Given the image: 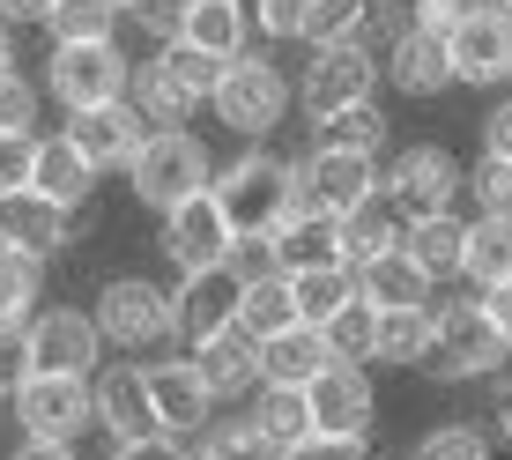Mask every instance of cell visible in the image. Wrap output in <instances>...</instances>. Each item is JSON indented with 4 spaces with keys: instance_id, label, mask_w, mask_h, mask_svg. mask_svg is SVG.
<instances>
[{
    "instance_id": "816d5d0a",
    "label": "cell",
    "mask_w": 512,
    "mask_h": 460,
    "mask_svg": "<svg viewBox=\"0 0 512 460\" xmlns=\"http://www.w3.org/2000/svg\"><path fill=\"white\" fill-rule=\"evenodd\" d=\"M461 15H468V0H416L409 23L431 30V38H453V30H461Z\"/></svg>"
},
{
    "instance_id": "7402d4cb",
    "label": "cell",
    "mask_w": 512,
    "mask_h": 460,
    "mask_svg": "<svg viewBox=\"0 0 512 460\" xmlns=\"http://www.w3.org/2000/svg\"><path fill=\"white\" fill-rule=\"evenodd\" d=\"M327 260H349L342 216H334V208H290V216L275 223V268L297 275V268H327Z\"/></svg>"
},
{
    "instance_id": "277c9868",
    "label": "cell",
    "mask_w": 512,
    "mask_h": 460,
    "mask_svg": "<svg viewBox=\"0 0 512 460\" xmlns=\"http://www.w3.org/2000/svg\"><path fill=\"white\" fill-rule=\"evenodd\" d=\"M97 327L112 349H127V357H141V349H164L171 334H179V297L164 290V282L149 275H112L97 290Z\"/></svg>"
},
{
    "instance_id": "8fae6325",
    "label": "cell",
    "mask_w": 512,
    "mask_h": 460,
    "mask_svg": "<svg viewBox=\"0 0 512 460\" xmlns=\"http://www.w3.org/2000/svg\"><path fill=\"white\" fill-rule=\"evenodd\" d=\"M453 52V82H468V90H505L512 82V8L505 0H475L461 15V30L446 38Z\"/></svg>"
},
{
    "instance_id": "44dd1931",
    "label": "cell",
    "mask_w": 512,
    "mask_h": 460,
    "mask_svg": "<svg viewBox=\"0 0 512 460\" xmlns=\"http://www.w3.org/2000/svg\"><path fill=\"white\" fill-rule=\"evenodd\" d=\"M386 82H394L401 97H446L453 90V52L446 38H431V30H394L386 38Z\"/></svg>"
},
{
    "instance_id": "c3c4849f",
    "label": "cell",
    "mask_w": 512,
    "mask_h": 460,
    "mask_svg": "<svg viewBox=\"0 0 512 460\" xmlns=\"http://www.w3.org/2000/svg\"><path fill=\"white\" fill-rule=\"evenodd\" d=\"M23 379H30V342H23V327H0V401H15Z\"/></svg>"
},
{
    "instance_id": "7a4b0ae2",
    "label": "cell",
    "mask_w": 512,
    "mask_h": 460,
    "mask_svg": "<svg viewBox=\"0 0 512 460\" xmlns=\"http://www.w3.org/2000/svg\"><path fill=\"white\" fill-rule=\"evenodd\" d=\"M216 171H223V164L208 156L201 134H186V127H149V141H141L134 164H127V186H134L141 208L171 216L179 201H193V193L216 186Z\"/></svg>"
},
{
    "instance_id": "6125c7cd",
    "label": "cell",
    "mask_w": 512,
    "mask_h": 460,
    "mask_svg": "<svg viewBox=\"0 0 512 460\" xmlns=\"http://www.w3.org/2000/svg\"><path fill=\"white\" fill-rule=\"evenodd\" d=\"M119 8H134V0H119Z\"/></svg>"
},
{
    "instance_id": "94428289",
    "label": "cell",
    "mask_w": 512,
    "mask_h": 460,
    "mask_svg": "<svg viewBox=\"0 0 512 460\" xmlns=\"http://www.w3.org/2000/svg\"><path fill=\"white\" fill-rule=\"evenodd\" d=\"M238 8H245V15H260V0H238Z\"/></svg>"
},
{
    "instance_id": "603a6c76",
    "label": "cell",
    "mask_w": 512,
    "mask_h": 460,
    "mask_svg": "<svg viewBox=\"0 0 512 460\" xmlns=\"http://www.w3.org/2000/svg\"><path fill=\"white\" fill-rule=\"evenodd\" d=\"M431 268L409 253V245H394V253H379V260H357V297L364 305H379V312H394V305H431Z\"/></svg>"
},
{
    "instance_id": "ac0fdd59",
    "label": "cell",
    "mask_w": 512,
    "mask_h": 460,
    "mask_svg": "<svg viewBox=\"0 0 512 460\" xmlns=\"http://www.w3.org/2000/svg\"><path fill=\"white\" fill-rule=\"evenodd\" d=\"M305 394H312V423H320V431H342V438H364V431H372V416H379L372 371H364V364H342V357H334L320 379L305 386Z\"/></svg>"
},
{
    "instance_id": "bcb514c9",
    "label": "cell",
    "mask_w": 512,
    "mask_h": 460,
    "mask_svg": "<svg viewBox=\"0 0 512 460\" xmlns=\"http://www.w3.org/2000/svg\"><path fill=\"white\" fill-rule=\"evenodd\" d=\"M282 460H372V446H364V438H342V431H312V438H297Z\"/></svg>"
},
{
    "instance_id": "f5cc1de1",
    "label": "cell",
    "mask_w": 512,
    "mask_h": 460,
    "mask_svg": "<svg viewBox=\"0 0 512 460\" xmlns=\"http://www.w3.org/2000/svg\"><path fill=\"white\" fill-rule=\"evenodd\" d=\"M483 149H490V156H505V164H512V97H505L498 112L483 119Z\"/></svg>"
},
{
    "instance_id": "5bb4252c",
    "label": "cell",
    "mask_w": 512,
    "mask_h": 460,
    "mask_svg": "<svg viewBox=\"0 0 512 460\" xmlns=\"http://www.w3.org/2000/svg\"><path fill=\"white\" fill-rule=\"evenodd\" d=\"M141 371H149V401H156V423H164V431L201 438L208 423H216V394H208L193 349H186V357H156V364H141Z\"/></svg>"
},
{
    "instance_id": "5b68a950",
    "label": "cell",
    "mask_w": 512,
    "mask_h": 460,
    "mask_svg": "<svg viewBox=\"0 0 512 460\" xmlns=\"http://www.w3.org/2000/svg\"><path fill=\"white\" fill-rule=\"evenodd\" d=\"M379 75H386V60L364 38H342V45H312V60L297 67V104L312 112V127L334 112H349V104H364V97H379Z\"/></svg>"
},
{
    "instance_id": "f35d334b",
    "label": "cell",
    "mask_w": 512,
    "mask_h": 460,
    "mask_svg": "<svg viewBox=\"0 0 512 460\" xmlns=\"http://www.w3.org/2000/svg\"><path fill=\"white\" fill-rule=\"evenodd\" d=\"M201 446L216 453V460H282L275 446H268V431H260L253 416H216L201 431Z\"/></svg>"
},
{
    "instance_id": "4316f807",
    "label": "cell",
    "mask_w": 512,
    "mask_h": 460,
    "mask_svg": "<svg viewBox=\"0 0 512 460\" xmlns=\"http://www.w3.org/2000/svg\"><path fill=\"white\" fill-rule=\"evenodd\" d=\"M127 97H134V112L149 119V127H186V119L201 112V97H193L186 82H179V75L164 67V52L134 67V90H127Z\"/></svg>"
},
{
    "instance_id": "484cf974",
    "label": "cell",
    "mask_w": 512,
    "mask_h": 460,
    "mask_svg": "<svg viewBox=\"0 0 512 460\" xmlns=\"http://www.w3.org/2000/svg\"><path fill=\"white\" fill-rule=\"evenodd\" d=\"M30 186L52 193L60 208H82L97 186V164L75 149V134H38V171H30Z\"/></svg>"
},
{
    "instance_id": "d4e9b609",
    "label": "cell",
    "mask_w": 512,
    "mask_h": 460,
    "mask_svg": "<svg viewBox=\"0 0 512 460\" xmlns=\"http://www.w3.org/2000/svg\"><path fill=\"white\" fill-rule=\"evenodd\" d=\"M409 238V216H401V201L394 193H364L357 208H342V245H349V260H379V253H394V245Z\"/></svg>"
},
{
    "instance_id": "7bdbcfd3",
    "label": "cell",
    "mask_w": 512,
    "mask_h": 460,
    "mask_svg": "<svg viewBox=\"0 0 512 460\" xmlns=\"http://www.w3.org/2000/svg\"><path fill=\"white\" fill-rule=\"evenodd\" d=\"M38 104H45V90L23 75V67H8V75H0V127L38 134Z\"/></svg>"
},
{
    "instance_id": "d6986e66",
    "label": "cell",
    "mask_w": 512,
    "mask_h": 460,
    "mask_svg": "<svg viewBox=\"0 0 512 460\" xmlns=\"http://www.w3.org/2000/svg\"><path fill=\"white\" fill-rule=\"evenodd\" d=\"M97 431L112 438V446L164 431V423H156V401H149V371H141V364H112V371H97Z\"/></svg>"
},
{
    "instance_id": "8d00e7d4",
    "label": "cell",
    "mask_w": 512,
    "mask_h": 460,
    "mask_svg": "<svg viewBox=\"0 0 512 460\" xmlns=\"http://www.w3.org/2000/svg\"><path fill=\"white\" fill-rule=\"evenodd\" d=\"M320 334H327V349L342 364H372L379 357V305H364V297H357V305H342Z\"/></svg>"
},
{
    "instance_id": "ba28073f",
    "label": "cell",
    "mask_w": 512,
    "mask_h": 460,
    "mask_svg": "<svg viewBox=\"0 0 512 460\" xmlns=\"http://www.w3.org/2000/svg\"><path fill=\"white\" fill-rule=\"evenodd\" d=\"M134 90V60L119 52V38L97 45H52L45 60V97H60L67 112H90V104H112Z\"/></svg>"
},
{
    "instance_id": "ab89813d",
    "label": "cell",
    "mask_w": 512,
    "mask_h": 460,
    "mask_svg": "<svg viewBox=\"0 0 512 460\" xmlns=\"http://www.w3.org/2000/svg\"><path fill=\"white\" fill-rule=\"evenodd\" d=\"M468 201L475 216H512V164L483 149V164H468Z\"/></svg>"
},
{
    "instance_id": "e7e4bbea",
    "label": "cell",
    "mask_w": 512,
    "mask_h": 460,
    "mask_svg": "<svg viewBox=\"0 0 512 460\" xmlns=\"http://www.w3.org/2000/svg\"><path fill=\"white\" fill-rule=\"evenodd\" d=\"M505 8H512V0H505Z\"/></svg>"
},
{
    "instance_id": "f907efd6",
    "label": "cell",
    "mask_w": 512,
    "mask_h": 460,
    "mask_svg": "<svg viewBox=\"0 0 512 460\" xmlns=\"http://www.w3.org/2000/svg\"><path fill=\"white\" fill-rule=\"evenodd\" d=\"M193 446L179 431H149V438H127V446H112V460H186Z\"/></svg>"
},
{
    "instance_id": "91938a15",
    "label": "cell",
    "mask_w": 512,
    "mask_h": 460,
    "mask_svg": "<svg viewBox=\"0 0 512 460\" xmlns=\"http://www.w3.org/2000/svg\"><path fill=\"white\" fill-rule=\"evenodd\" d=\"M186 460H216V453H208V446H193V453H186Z\"/></svg>"
},
{
    "instance_id": "4dcf8cb0",
    "label": "cell",
    "mask_w": 512,
    "mask_h": 460,
    "mask_svg": "<svg viewBox=\"0 0 512 460\" xmlns=\"http://www.w3.org/2000/svg\"><path fill=\"white\" fill-rule=\"evenodd\" d=\"M253 423L268 431V446H275V453H290L297 438H312V431H320V423H312V394H305V386H260Z\"/></svg>"
},
{
    "instance_id": "836d02e7",
    "label": "cell",
    "mask_w": 512,
    "mask_h": 460,
    "mask_svg": "<svg viewBox=\"0 0 512 460\" xmlns=\"http://www.w3.org/2000/svg\"><path fill=\"white\" fill-rule=\"evenodd\" d=\"M245 30H253V15H245L238 0H193V15H186V45L216 52V60L245 52Z\"/></svg>"
},
{
    "instance_id": "52a82bcc",
    "label": "cell",
    "mask_w": 512,
    "mask_h": 460,
    "mask_svg": "<svg viewBox=\"0 0 512 460\" xmlns=\"http://www.w3.org/2000/svg\"><path fill=\"white\" fill-rule=\"evenodd\" d=\"M15 423H23V438H60V446H75L97 423V379H82V371H30V379L15 386Z\"/></svg>"
},
{
    "instance_id": "b9f144b4",
    "label": "cell",
    "mask_w": 512,
    "mask_h": 460,
    "mask_svg": "<svg viewBox=\"0 0 512 460\" xmlns=\"http://www.w3.org/2000/svg\"><path fill=\"white\" fill-rule=\"evenodd\" d=\"M409 460H490V438L475 431V423H438V431L416 438Z\"/></svg>"
},
{
    "instance_id": "9c48e42d",
    "label": "cell",
    "mask_w": 512,
    "mask_h": 460,
    "mask_svg": "<svg viewBox=\"0 0 512 460\" xmlns=\"http://www.w3.org/2000/svg\"><path fill=\"white\" fill-rule=\"evenodd\" d=\"M386 193L401 201V216H446L468 193V164L446 141H409V149L386 156Z\"/></svg>"
},
{
    "instance_id": "f6af8a7d",
    "label": "cell",
    "mask_w": 512,
    "mask_h": 460,
    "mask_svg": "<svg viewBox=\"0 0 512 460\" xmlns=\"http://www.w3.org/2000/svg\"><path fill=\"white\" fill-rule=\"evenodd\" d=\"M134 23L149 30L156 45H171V38H186V15H193V0H134Z\"/></svg>"
},
{
    "instance_id": "f1b7e54d",
    "label": "cell",
    "mask_w": 512,
    "mask_h": 460,
    "mask_svg": "<svg viewBox=\"0 0 512 460\" xmlns=\"http://www.w3.org/2000/svg\"><path fill=\"white\" fill-rule=\"evenodd\" d=\"M45 305V260L23 245H0V327H30Z\"/></svg>"
},
{
    "instance_id": "7dc6e473",
    "label": "cell",
    "mask_w": 512,
    "mask_h": 460,
    "mask_svg": "<svg viewBox=\"0 0 512 460\" xmlns=\"http://www.w3.org/2000/svg\"><path fill=\"white\" fill-rule=\"evenodd\" d=\"M260 38H305V23H312V0H260Z\"/></svg>"
},
{
    "instance_id": "8992f818",
    "label": "cell",
    "mask_w": 512,
    "mask_h": 460,
    "mask_svg": "<svg viewBox=\"0 0 512 460\" xmlns=\"http://www.w3.org/2000/svg\"><path fill=\"white\" fill-rule=\"evenodd\" d=\"M216 201L231 208L238 230H275L297 208V164H282V156H268L253 141L245 156H231V164L216 171Z\"/></svg>"
},
{
    "instance_id": "7c38bea8",
    "label": "cell",
    "mask_w": 512,
    "mask_h": 460,
    "mask_svg": "<svg viewBox=\"0 0 512 460\" xmlns=\"http://www.w3.org/2000/svg\"><path fill=\"white\" fill-rule=\"evenodd\" d=\"M231 245H238V223H231V208L216 201V186L193 193V201H179V208L164 216V260H171L179 275L223 268V260H231Z\"/></svg>"
},
{
    "instance_id": "11a10c76",
    "label": "cell",
    "mask_w": 512,
    "mask_h": 460,
    "mask_svg": "<svg viewBox=\"0 0 512 460\" xmlns=\"http://www.w3.org/2000/svg\"><path fill=\"white\" fill-rule=\"evenodd\" d=\"M52 8H60V0H0V15H8V23H45Z\"/></svg>"
},
{
    "instance_id": "681fc988",
    "label": "cell",
    "mask_w": 512,
    "mask_h": 460,
    "mask_svg": "<svg viewBox=\"0 0 512 460\" xmlns=\"http://www.w3.org/2000/svg\"><path fill=\"white\" fill-rule=\"evenodd\" d=\"M231 268H238L245 282H253V275H268V268H275V230H238Z\"/></svg>"
},
{
    "instance_id": "d6a6232c",
    "label": "cell",
    "mask_w": 512,
    "mask_h": 460,
    "mask_svg": "<svg viewBox=\"0 0 512 460\" xmlns=\"http://www.w3.org/2000/svg\"><path fill=\"white\" fill-rule=\"evenodd\" d=\"M461 275L475 290H490V282H512V216H475L468 223V260Z\"/></svg>"
},
{
    "instance_id": "e575fe53",
    "label": "cell",
    "mask_w": 512,
    "mask_h": 460,
    "mask_svg": "<svg viewBox=\"0 0 512 460\" xmlns=\"http://www.w3.org/2000/svg\"><path fill=\"white\" fill-rule=\"evenodd\" d=\"M119 23H127V8H119V0H60V8L45 15L52 45H97V38H119Z\"/></svg>"
},
{
    "instance_id": "60d3db41",
    "label": "cell",
    "mask_w": 512,
    "mask_h": 460,
    "mask_svg": "<svg viewBox=\"0 0 512 460\" xmlns=\"http://www.w3.org/2000/svg\"><path fill=\"white\" fill-rule=\"evenodd\" d=\"M372 0H312V23H305V45H342L364 30Z\"/></svg>"
},
{
    "instance_id": "9a60e30c",
    "label": "cell",
    "mask_w": 512,
    "mask_h": 460,
    "mask_svg": "<svg viewBox=\"0 0 512 460\" xmlns=\"http://www.w3.org/2000/svg\"><path fill=\"white\" fill-rule=\"evenodd\" d=\"M179 342H208V334L238 327V305H245V275L223 260V268H201V275H179Z\"/></svg>"
},
{
    "instance_id": "4fadbf2b",
    "label": "cell",
    "mask_w": 512,
    "mask_h": 460,
    "mask_svg": "<svg viewBox=\"0 0 512 460\" xmlns=\"http://www.w3.org/2000/svg\"><path fill=\"white\" fill-rule=\"evenodd\" d=\"M23 342H30V371H82V379H97L104 349H112L97 312H75V305H45L23 327Z\"/></svg>"
},
{
    "instance_id": "e0dca14e",
    "label": "cell",
    "mask_w": 512,
    "mask_h": 460,
    "mask_svg": "<svg viewBox=\"0 0 512 460\" xmlns=\"http://www.w3.org/2000/svg\"><path fill=\"white\" fill-rule=\"evenodd\" d=\"M0 245H23V253H67L75 245V208H60L52 193L23 186V193H0Z\"/></svg>"
},
{
    "instance_id": "83f0119b",
    "label": "cell",
    "mask_w": 512,
    "mask_h": 460,
    "mask_svg": "<svg viewBox=\"0 0 512 460\" xmlns=\"http://www.w3.org/2000/svg\"><path fill=\"white\" fill-rule=\"evenodd\" d=\"M290 290H297V320H312V327H327L342 305H357V260H327V268H297L290 275Z\"/></svg>"
},
{
    "instance_id": "1f68e13d",
    "label": "cell",
    "mask_w": 512,
    "mask_h": 460,
    "mask_svg": "<svg viewBox=\"0 0 512 460\" xmlns=\"http://www.w3.org/2000/svg\"><path fill=\"white\" fill-rule=\"evenodd\" d=\"M401 245H409L431 275H461V260H468V223L453 216V208H446V216H409V238H401Z\"/></svg>"
},
{
    "instance_id": "6f0895ef",
    "label": "cell",
    "mask_w": 512,
    "mask_h": 460,
    "mask_svg": "<svg viewBox=\"0 0 512 460\" xmlns=\"http://www.w3.org/2000/svg\"><path fill=\"white\" fill-rule=\"evenodd\" d=\"M8 67H15V23L0 15V75H8Z\"/></svg>"
},
{
    "instance_id": "ee69618b",
    "label": "cell",
    "mask_w": 512,
    "mask_h": 460,
    "mask_svg": "<svg viewBox=\"0 0 512 460\" xmlns=\"http://www.w3.org/2000/svg\"><path fill=\"white\" fill-rule=\"evenodd\" d=\"M30 171H38V134H15L0 127V193H23Z\"/></svg>"
},
{
    "instance_id": "74e56055",
    "label": "cell",
    "mask_w": 512,
    "mask_h": 460,
    "mask_svg": "<svg viewBox=\"0 0 512 460\" xmlns=\"http://www.w3.org/2000/svg\"><path fill=\"white\" fill-rule=\"evenodd\" d=\"M386 134H394V119L379 112V97H364V104H349V112H334L312 127V141H342V149H386Z\"/></svg>"
},
{
    "instance_id": "ffe728a7",
    "label": "cell",
    "mask_w": 512,
    "mask_h": 460,
    "mask_svg": "<svg viewBox=\"0 0 512 460\" xmlns=\"http://www.w3.org/2000/svg\"><path fill=\"white\" fill-rule=\"evenodd\" d=\"M193 364H201V379H208V394H216V401L260 394V334L245 320L223 327V334H208V342H193Z\"/></svg>"
},
{
    "instance_id": "9f6ffc18",
    "label": "cell",
    "mask_w": 512,
    "mask_h": 460,
    "mask_svg": "<svg viewBox=\"0 0 512 460\" xmlns=\"http://www.w3.org/2000/svg\"><path fill=\"white\" fill-rule=\"evenodd\" d=\"M483 305H490V320H498V327L512 334V282H490V290H483Z\"/></svg>"
},
{
    "instance_id": "f546056e",
    "label": "cell",
    "mask_w": 512,
    "mask_h": 460,
    "mask_svg": "<svg viewBox=\"0 0 512 460\" xmlns=\"http://www.w3.org/2000/svg\"><path fill=\"white\" fill-rule=\"evenodd\" d=\"M438 342V312L431 305H394L379 312V357L372 364H423Z\"/></svg>"
},
{
    "instance_id": "6da1fadb",
    "label": "cell",
    "mask_w": 512,
    "mask_h": 460,
    "mask_svg": "<svg viewBox=\"0 0 512 460\" xmlns=\"http://www.w3.org/2000/svg\"><path fill=\"white\" fill-rule=\"evenodd\" d=\"M290 104H297L290 67H275L268 52L245 45V52L223 60V82H216V97H208V112H216L238 141H268L282 119H290Z\"/></svg>"
},
{
    "instance_id": "3957f363",
    "label": "cell",
    "mask_w": 512,
    "mask_h": 460,
    "mask_svg": "<svg viewBox=\"0 0 512 460\" xmlns=\"http://www.w3.org/2000/svg\"><path fill=\"white\" fill-rule=\"evenodd\" d=\"M431 312H438V342H431V357H423L431 379H498L512 364V334L490 320L483 290L446 297V305H431Z\"/></svg>"
},
{
    "instance_id": "db71d44e",
    "label": "cell",
    "mask_w": 512,
    "mask_h": 460,
    "mask_svg": "<svg viewBox=\"0 0 512 460\" xmlns=\"http://www.w3.org/2000/svg\"><path fill=\"white\" fill-rule=\"evenodd\" d=\"M8 460H82L75 446H60V438H15Z\"/></svg>"
},
{
    "instance_id": "cb8c5ba5",
    "label": "cell",
    "mask_w": 512,
    "mask_h": 460,
    "mask_svg": "<svg viewBox=\"0 0 512 460\" xmlns=\"http://www.w3.org/2000/svg\"><path fill=\"white\" fill-rule=\"evenodd\" d=\"M327 364H334V349L312 320H297V327H282V334L260 342V386H312Z\"/></svg>"
},
{
    "instance_id": "30bf717a",
    "label": "cell",
    "mask_w": 512,
    "mask_h": 460,
    "mask_svg": "<svg viewBox=\"0 0 512 460\" xmlns=\"http://www.w3.org/2000/svg\"><path fill=\"white\" fill-rule=\"evenodd\" d=\"M386 171L372 149H342V141H312L305 156H297V208H357L364 193H379Z\"/></svg>"
},
{
    "instance_id": "680465c9",
    "label": "cell",
    "mask_w": 512,
    "mask_h": 460,
    "mask_svg": "<svg viewBox=\"0 0 512 460\" xmlns=\"http://www.w3.org/2000/svg\"><path fill=\"white\" fill-rule=\"evenodd\" d=\"M498 431L512 438V379H498Z\"/></svg>"
},
{
    "instance_id": "2e32d148",
    "label": "cell",
    "mask_w": 512,
    "mask_h": 460,
    "mask_svg": "<svg viewBox=\"0 0 512 460\" xmlns=\"http://www.w3.org/2000/svg\"><path fill=\"white\" fill-rule=\"evenodd\" d=\"M67 134L97 171H127L134 149L149 141V119L134 112V97H112V104H90V112H67Z\"/></svg>"
},
{
    "instance_id": "d590c367",
    "label": "cell",
    "mask_w": 512,
    "mask_h": 460,
    "mask_svg": "<svg viewBox=\"0 0 512 460\" xmlns=\"http://www.w3.org/2000/svg\"><path fill=\"white\" fill-rule=\"evenodd\" d=\"M238 320L268 342V334H282V327H297V290H290V275L282 268H268V275H253L245 282V305H238Z\"/></svg>"
},
{
    "instance_id": "be15d7a7",
    "label": "cell",
    "mask_w": 512,
    "mask_h": 460,
    "mask_svg": "<svg viewBox=\"0 0 512 460\" xmlns=\"http://www.w3.org/2000/svg\"><path fill=\"white\" fill-rule=\"evenodd\" d=\"M468 8H475V0H468Z\"/></svg>"
}]
</instances>
